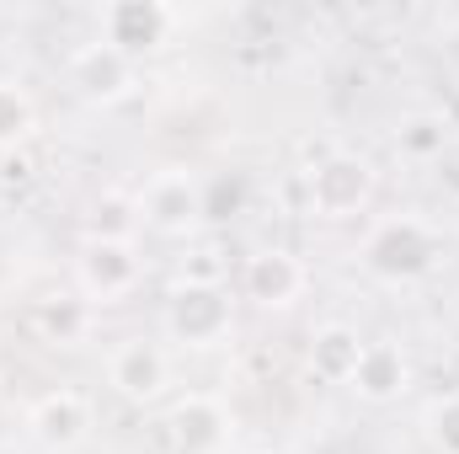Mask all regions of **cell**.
Instances as JSON below:
<instances>
[{
  "mask_svg": "<svg viewBox=\"0 0 459 454\" xmlns=\"http://www.w3.org/2000/svg\"><path fill=\"white\" fill-rule=\"evenodd\" d=\"M438 262H444V230L411 209L374 220L368 235L358 240V267L385 289H411V284L433 278Z\"/></svg>",
  "mask_w": 459,
  "mask_h": 454,
  "instance_id": "cell-1",
  "label": "cell"
},
{
  "mask_svg": "<svg viewBox=\"0 0 459 454\" xmlns=\"http://www.w3.org/2000/svg\"><path fill=\"white\" fill-rule=\"evenodd\" d=\"M160 332L187 353H214L235 337V294L209 273H187L166 289Z\"/></svg>",
  "mask_w": 459,
  "mask_h": 454,
  "instance_id": "cell-2",
  "label": "cell"
},
{
  "mask_svg": "<svg viewBox=\"0 0 459 454\" xmlns=\"http://www.w3.org/2000/svg\"><path fill=\"white\" fill-rule=\"evenodd\" d=\"M374 193H379V171H374V161L358 155V150H332V155H321V161L305 171V204H310V214L326 220V225H342V220L368 214Z\"/></svg>",
  "mask_w": 459,
  "mask_h": 454,
  "instance_id": "cell-3",
  "label": "cell"
},
{
  "mask_svg": "<svg viewBox=\"0 0 459 454\" xmlns=\"http://www.w3.org/2000/svg\"><path fill=\"white\" fill-rule=\"evenodd\" d=\"M139 225L160 240H193L198 230L209 225L204 214V177L187 166H160L139 193Z\"/></svg>",
  "mask_w": 459,
  "mask_h": 454,
  "instance_id": "cell-4",
  "label": "cell"
},
{
  "mask_svg": "<svg viewBox=\"0 0 459 454\" xmlns=\"http://www.w3.org/2000/svg\"><path fill=\"white\" fill-rule=\"evenodd\" d=\"M144 278L139 240H113V235H86L75 251V289L86 305H123Z\"/></svg>",
  "mask_w": 459,
  "mask_h": 454,
  "instance_id": "cell-5",
  "label": "cell"
},
{
  "mask_svg": "<svg viewBox=\"0 0 459 454\" xmlns=\"http://www.w3.org/2000/svg\"><path fill=\"white\" fill-rule=\"evenodd\" d=\"M65 81H70V92H75L86 108H117V102H128V97L139 92V59H128L123 48L91 38V43H81V48L70 54Z\"/></svg>",
  "mask_w": 459,
  "mask_h": 454,
  "instance_id": "cell-6",
  "label": "cell"
},
{
  "mask_svg": "<svg viewBox=\"0 0 459 454\" xmlns=\"http://www.w3.org/2000/svg\"><path fill=\"white\" fill-rule=\"evenodd\" d=\"M97 428V406L75 385H54L27 406V439L43 454H75Z\"/></svg>",
  "mask_w": 459,
  "mask_h": 454,
  "instance_id": "cell-7",
  "label": "cell"
},
{
  "mask_svg": "<svg viewBox=\"0 0 459 454\" xmlns=\"http://www.w3.org/2000/svg\"><path fill=\"white\" fill-rule=\"evenodd\" d=\"M177 32V11L166 0H113L102 5V22H97V38L123 48L128 59H144V54H160Z\"/></svg>",
  "mask_w": 459,
  "mask_h": 454,
  "instance_id": "cell-8",
  "label": "cell"
},
{
  "mask_svg": "<svg viewBox=\"0 0 459 454\" xmlns=\"http://www.w3.org/2000/svg\"><path fill=\"white\" fill-rule=\"evenodd\" d=\"M166 439H171L177 454H225L235 444V417H230V406L220 396L187 390L166 412Z\"/></svg>",
  "mask_w": 459,
  "mask_h": 454,
  "instance_id": "cell-9",
  "label": "cell"
},
{
  "mask_svg": "<svg viewBox=\"0 0 459 454\" xmlns=\"http://www.w3.org/2000/svg\"><path fill=\"white\" fill-rule=\"evenodd\" d=\"M108 385L134 406H155L171 390V353L155 337H123L108 353Z\"/></svg>",
  "mask_w": 459,
  "mask_h": 454,
  "instance_id": "cell-10",
  "label": "cell"
},
{
  "mask_svg": "<svg viewBox=\"0 0 459 454\" xmlns=\"http://www.w3.org/2000/svg\"><path fill=\"white\" fill-rule=\"evenodd\" d=\"M305 289H310V267L289 246H262L240 267V300H251L256 310H289L294 300H305Z\"/></svg>",
  "mask_w": 459,
  "mask_h": 454,
  "instance_id": "cell-11",
  "label": "cell"
},
{
  "mask_svg": "<svg viewBox=\"0 0 459 454\" xmlns=\"http://www.w3.org/2000/svg\"><path fill=\"white\" fill-rule=\"evenodd\" d=\"M411 380H417V369H411L406 342L401 337H368L358 369H352V380H347V390L358 401H368V406H390V401H401L411 390Z\"/></svg>",
  "mask_w": 459,
  "mask_h": 454,
  "instance_id": "cell-12",
  "label": "cell"
},
{
  "mask_svg": "<svg viewBox=\"0 0 459 454\" xmlns=\"http://www.w3.org/2000/svg\"><path fill=\"white\" fill-rule=\"evenodd\" d=\"M363 342L368 337H358V327H347V321L316 327V332H310V347H305L310 380H321V385H347L352 369H358V358H363Z\"/></svg>",
  "mask_w": 459,
  "mask_h": 454,
  "instance_id": "cell-13",
  "label": "cell"
},
{
  "mask_svg": "<svg viewBox=\"0 0 459 454\" xmlns=\"http://www.w3.org/2000/svg\"><path fill=\"white\" fill-rule=\"evenodd\" d=\"M38 134V102L16 75H0V150H16Z\"/></svg>",
  "mask_w": 459,
  "mask_h": 454,
  "instance_id": "cell-14",
  "label": "cell"
},
{
  "mask_svg": "<svg viewBox=\"0 0 459 454\" xmlns=\"http://www.w3.org/2000/svg\"><path fill=\"white\" fill-rule=\"evenodd\" d=\"M139 198H128V193H102L97 204H91V220H86V235H113V240H139Z\"/></svg>",
  "mask_w": 459,
  "mask_h": 454,
  "instance_id": "cell-15",
  "label": "cell"
},
{
  "mask_svg": "<svg viewBox=\"0 0 459 454\" xmlns=\"http://www.w3.org/2000/svg\"><path fill=\"white\" fill-rule=\"evenodd\" d=\"M422 439L433 454H459V390H444L422 406Z\"/></svg>",
  "mask_w": 459,
  "mask_h": 454,
  "instance_id": "cell-16",
  "label": "cell"
},
{
  "mask_svg": "<svg viewBox=\"0 0 459 454\" xmlns=\"http://www.w3.org/2000/svg\"><path fill=\"white\" fill-rule=\"evenodd\" d=\"M444 139H449V128H444V118H433V113H411L406 123H395V150L411 155V161L438 155Z\"/></svg>",
  "mask_w": 459,
  "mask_h": 454,
  "instance_id": "cell-17",
  "label": "cell"
},
{
  "mask_svg": "<svg viewBox=\"0 0 459 454\" xmlns=\"http://www.w3.org/2000/svg\"><path fill=\"white\" fill-rule=\"evenodd\" d=\"M246 171H220V177H204V214L209 220H235L246 209Z\"/></svg>",
  "mask_w": 459,
  "mask_h": 454,
  "instance_id": "cell-18",
  "label": "cell"
},
{
  "mask_svg": "<svg viewBox=\"0 0 459 454\" xmlns=\"http://www.w3.org/2000/svg\"><path fill=\"white\" fill-rule=\"evenodd\" d=\"M86 300H48L43 310H38V327L48 332V342H70L86 332Z\"/></svg>",
  "mask_w": 459,
  "mask_h": 454,
  "instance_id": "cell-19",
  "label": "cell"
},
{
  "mask_svg": "<svg viewBox=\"0 0 459 454\" xmlns=\"http://www.w3.org/2000/svg\"><path fill=\"white\" fill-rule=\"evenodd\" d=\"M0 454H22V450H16V444H5V439H0Z\"/></svg>",
  "mask_w": 459,
  "mask_h": 454,
  "instance_id": "cell-20",
  "label": "cell"
},
{
  "mask_svg": "<svg viewBox=\"0 0 459 454\" xmlns=\"http://www.w3.org/2000/svg\"><path fill=\"white\" fill-rule=\"evenodd\" d=\"M246 454H273V450H246Z\"/></svg>",
  "mask_w": 459,
  "mask_h": 454,
  "instance_id": "cell-21",
  "label": "cell"
}]
</instances>
